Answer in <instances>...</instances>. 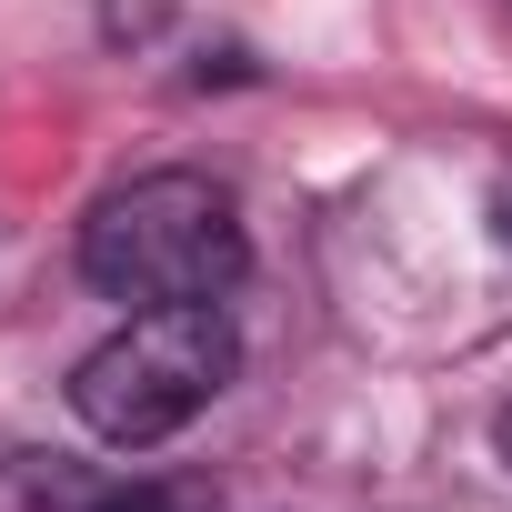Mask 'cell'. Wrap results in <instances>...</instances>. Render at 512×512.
<instances>
[{
  "label": "cell",
  "mask_w": 512,
  "mask_h": 512,
  "mask_svg": "<svg viewBox=\"0 0 512 512\" xmlns=\"http://www.w3.org/2000/svg\"><path fill=\"white\" fill-rule=\"evenodd\" d=\"M241 272H251V231L211 171H141V181L101 191L81 221V282L131 302V312L231 302Z\"/></svg>",
  "instance_id": "6da1fadb"
},
{
  "label": "cell",
  "mask_w": 512,
  "mask_h": 512,
  "mask_svg": "<svg viewBox=\"0 0 512 512\" xmlns=\"http://www.w3.org/2000/svg\"><path fill=\"white\" fill-rule=\"evenodd\" d=\"M241 372V342L221 322V302H161V312H131L111 342L81 352L71 372V412L111 442V452H151L171 442L181 422H201Z\"/></svg>",
  "instance_id": "7a4b0ae2"
},
{
  "label": "cell",
  "mask_w": 512,
  "mask_h": 512,
  "mask_svg": "<svg viewBox=\"0 0 512 512\" xmlns=\"http://www.w3.org/2000/svg\"><path fill=\"white\" fill-rule=\"evenodd\" d=\"M492 221H502V251H512V181L492 191Z\"/></svg>",
  "instance_id": "3957f363"
},
{
  "label": "cell",
  "mask_w": 512,
  "mask_h": 512,
  "mask_svg": "<svg viewBox=\"0 0 512 512\" xmlns=\"http://www.w3.org/2000/svg\"><path fill=\"white\" fill-rule=\"evenodd\" d=\"M492 442H502V462H512V412H502V422H492Z\"/></svg>",
  "instance_id": "277c9868"
}]
</instances>
